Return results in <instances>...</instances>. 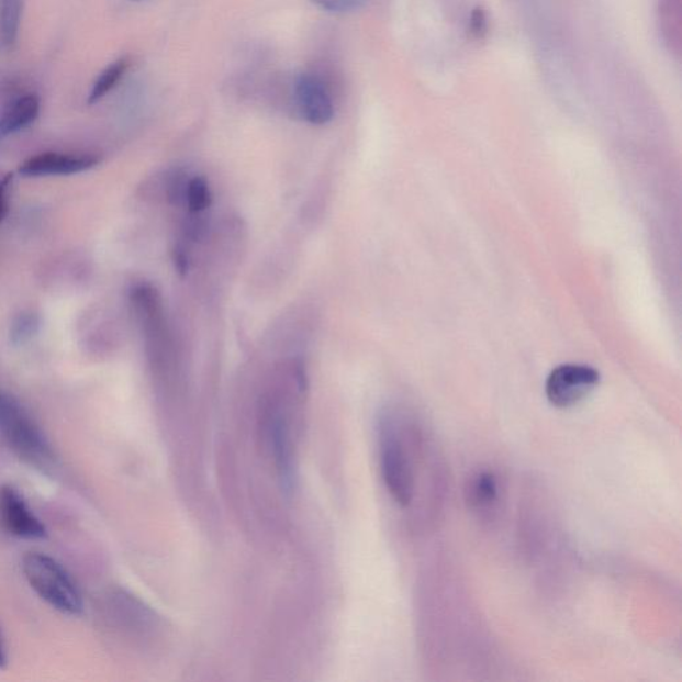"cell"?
I'll return each mask as SVG.
<instances>
[{
    "label": "cell",
    "mask_w": 682,
    "mask_h": 682,
    "mask_svg": "<svg viewBox=\"0 0 682 682\" xmlns=\"http://www.w3.org/2000/svg\"><path fill=\"white\" fill-rule=\"evenodd\" d=\"M12 183H14L12 175H8V177L0 180V223L3 222L9 212Z\"/></svg>",
    "instance_id": "cell-15"
},
{
    "label": "cell",
    "mask_w": 682,
    "mask_h": 682,
    "mask_svg": "<svg viewBox=\"0 0 682 682\" xmlns=\"http://www.w3.org/2000/svg\"><path fill=\"white\" fill-rule=\"evenodd\" d=\"M262 423L270 441L281 490L291 494L295 491L298 481L295 452H293L290 411L279 393H272L265 399Z\"/></svg>",
    "instance_id": "cell-3"
},
{
    "label": "cell",
    "mask_w": 682,
    "mask_h": 682,
    "mask_svg": "<svg viewBox=\"0 0 682 682\" xmlns=\"http://www.w3.org/2000/svg\"><path fill=\"white\" fill-rule=\"evenodd\" d=\"M295 99L300 114L315 126L333 121L335 115L333 98L321 78L314 74H302L297 79Z\"/></svg>",
    "instance_id": "cell-6"
},
{
    "label": "cell",
    "mask_w": 682,
    "mask_h": 682,
    "mask_svg": "<svg viewBox=\"0 0 682 682\" xmlns=\"http://www.w3.org/2000/svg\"><path fill=\"white\" fill-rule=\"evenodd\" d=\"M23 11V0H0V46L14 45Z\"/></svg>",
    "instance_id": "cell-11"
},
{
    "label": "cell",
    "mask_w": 682,
    "mask_h": 682,
    "mask_svg": "<svg viewBox=\"0 0 682 682\" xmlns=\"http://www.w3.org/2000/svg\"><path fill=\"white\" fill-rule=\"evenodd\" d=\"M0 515L12 535L27 540H42L47 536L45 525L29 508L21 494L10 487L0 492Z\"/></svg>",
    "instance_id": "cell-7"
},
{
    "label": "cell",
    "mask_w": 682,
    "mask_h": 682,
    "mask_svg": "<svg viewBox=\"0 0 682 682\" xmlns=\"http://www.w3.org/2000/svg\"><path fill=\"white\" fill-rule=\"evenodd\" d=\"M40 114V100L35 96L23 97L0 118V141L30 126Z\"/></svg>",
    "instance_id": "cell-10"
},
{
    "label": "cell",
    "mask_w": 682,
    "mask_h": 682,
    "mask_svg": "<svg viewBox=\"0 0 682 682\" xmlns=\"http://www.w3.org/2000/svg\"><path fill=\"white\" fill-rule=\"evenodd\" d=\"M98 163L92 155L42 154L24 161L19 174L26 178L67 177L89 171Z\"/></svg>",
    "instance_id": "cell-8"
},
{
    "label": "cell",
    "mask_w": 682,
    "mask_h": 682,
    "mask_svg": "<svg viewBox=\"0 0 682 682\" xmlns=\"http://www.w3.org/2000/svg\"><path fill=\"white\" fill-rule=\"evenodd\" d=\"M378 431L381 477L392 499L400 506H409L415 494V468L398 413H381Z\"/></svg>",
    "instance_id": "cell-1"
},
{
    "label": "cell",
    "mask_w": 682,
    "mask_h": 682,
    "mask_svg": "<svg viewBox=\"0 0 682 682\" xmlns=\"http://www.w3.org/2000/svg\"><path fill=\"white\" fill-rule=\"evenodd\" d=\"M5 664H8V656H5L2 637H0V668L5 667Z\"/></svg>",
    "instance_id": "cell-17"
},
{
    "label": "cell",
    "mask_w": 682,
    "mask_h": 682,
    "mask_svg": "<svg viewBox=\"0 0 682 682\" xmlns=\"http://www.w3.org/2000/svg\"><path fill=\"white\" fill-rule=\"evenodd\" d=\"M212 192L209 181L204 177L187 179L183 193V202L191 215H202L210 209Z\"/></svg>",
    "instance_id": "cell-12"
},
{
    "label": "cell",
    "mask_w": 682,
    "mask_h": 682,
    "mask_svg": "<svg viewBox=\"0 0 682 682\" xmlns=\"http://www.w3.org/2000/svg\"><path fill=\"white\" fill-rule=\"evenodd\" d=\"M0 435L23 458L45 465L52 450L40 425L10 393L0 390Z\"/></svg>",
    "instance_id": "cell-4"
},
{
    "label": "cell",
    "mask_w": 682,
    "mask_h": 682,
    "mask_svg": "<svg viewBox=\"0 0 682 682\" xmlns=\"http://www.w3.org/2000/svg\"><path fill=\"white\" fill-rule=\"evenodd\" d=\"M23 573L37 596L54 610L77 616L83 612V599L66 569L45 554H29L23 559Z\"/></svg>",
    "instance_id": "cell-2"
},
{
    "label": "cell",
    "mask_w": 682,
    "mask_h": 682,
    "mask_svg": "<svg viewBox=\"0 0 682 682\" xmlns=\"http://www.w3.org/2000/svg\"><path fill=\"white\" fill-rule=\"evenodd\" d=\"M127 59H119L105 68L92 86L89 102L97 103L104 96H108V93L114 89L118 81L122 79L124 72L127 70Z\"/></svg>",
    "instance_id": "cell-13"
},
{
    "label": "cell",
    "mask_w": 682,
    "mask_h": 682,
    "mask_svg": "<svg viewBox=\"0 0 682 682\" xmlns=\"http://www.w3.org/2000/svg\"><path fill=\"white\" fill-rule=\"evenodd\" d=\"M310 2L324 11L344 14L361 9L368 0H310Z\"/></svg>",
    "instance_id": "cell-14"
},
{
    "label": "cell",
    "mask_w": 682,
    "mask_h": 682,
    "mask_svg": "<svg viewBox=\"0 0 682 682\" xmlns=\"http://www.w3.org/2000/svg\"><path fill=\"white\" fill-rule=\"evenodd\" d=\"M499 492L496 474L488 469H480L467 480L466 500L469 508L473 511H492L499 502Z\"/></svg>",
    "instance_id": "cell-9"
},
{
    "label": "cell",
    "mask_w": 682,
    "mask_h": 682,
    "mask_svg": "<svg viewBox=\"0 0 682 682\" xmlns=\"http://www.w3.org/2000/svg\"><path fill=\"white\" fill-rule=\"evenodd\" d=\"M600 383V373L590 366L564 365L550 372L546 393L556 409H571L590 395Z\"/></svg>",
    "instance_id": "cell-5"
},
{
    "label": "cell",
    "mask_w": 682,
    "mask_h": 682,
    "mask_svg": "<svg viewBox=\"0 0 682 682\" xmlns=\"http://www.w3.org/2000/svg\"><path fill=\"white\" fill-rule=\"evenodd\" d=\"M34 327L35 323L33 317H21V321L14 325V333H12V337H14L15 340L23 342V339H26V337L33 333Z\"/></svg>",
    "instance_id": "cell-16"
}]
</instances>
